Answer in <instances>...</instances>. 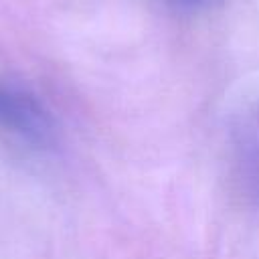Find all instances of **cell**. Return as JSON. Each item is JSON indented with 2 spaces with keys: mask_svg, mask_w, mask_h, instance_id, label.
<instances>
[{
  "mask_svg": "<svg viewBox=\"0 0 259 259\" xmlns=\"http://www.w3.org/2000/svg\"><path fill=\"white\" fill-rule=\"evenodd\" d=\"M0 130L36 148L53 146L55 119L28 89L0 79Z\"/></svg>",
  "mask_w": 259,
  "mask_h": 259,
  "instance_id": "6da1fadb",
  "label": "cell"
},
{
  "mask_svg": "<svg viewBox=\"0 0 259 259\" xmlns=\"http://www.w3.org/2000/svg\"><path fill=\"white\" fill-rule=\"evenodd\" d=\"M229 162L239 192L259 208V101L235 111L229 123Z\"/></svg>",
  "mask_w": 259,
  "mask_h": 259,
  "instance_id": "7a4b0ae2",
  "label": "cell"
},
{
  "mask_svg": "<svg viewBox=\"0 0 259 259\" xmlns=\"http://www.w3.org/2000/svg\"><path fill=\"white\" fill-rule=\"evenodd\" d=\"M172 6H178V8H202V6H208V4H214L217 0H168Z\"/></svg>",
  "mask_w": 259,
  "mask_h": 259,
  "instance_id": "3957f363",
  "label": "cell"
}]
</instances>
